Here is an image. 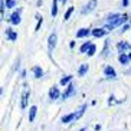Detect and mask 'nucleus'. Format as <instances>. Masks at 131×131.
<instances>
[{
	"instance_id": "9b49d317",
	"label": "nucleus",
	"mask_w": 131,
	"mask_h": 131,
	"mask_svg": "<svg viewBox=\"0 0 131 131\" xmlns=\"http://www.w3.org/2000/svg\"><path fill=\"white\" fill-rule=\"evenodd\" d=\"M125 22H127V15H121L118 17V19H117V22L114 25H112V27H117V26H121V25L123 23H125Z\"/></svg>"
},
{
	"instance_id": "9d476101",
	"label": "nucleus",
	"mask_w": 131,
	"mask_h": 131,
	"mask_svg": "<svg viewBox=\"0 0 131 131\" xmlns=\"http://www.w3.org/2000/svg\"><path fill=\"white\" fill-rule=\"evenodd\" d=\"M6 35H7V38L10 39L12 42H15L16 39H17V33H16L15 30H12L10 27H9V29H6Z\"/></svg>"
},
{
	"instance_id": "f8f14e48",
	"label": "nucleus",
	"mask_w": 131,
	"mask_h": 131,
	"mask_svg": "<svg viewBox=\"0 0 131 131\" xmlns=\"http://www.w3.org/2000/svg\"><path fill=\"white\" fill-rule=\"evenodd\" d=\"M36 112H38V108L33 105V107H30V110H29V121H33L35 119V117H36Z\"/></svg>"
},
{
	"instance_id": "f3484780",
	"label": "nucleus",
	"mask_w": 131,
	"mask_h": 131,
	"mask_svg": "<svg viewBox=\"0 0 131 131\" xmlns=\"http://www.w3.org/2000/svg\"><path fill=\"white\" fill-rule=\"evenodd\" d=\"M85 110H86V107H85V105H82V107H81V108H79V110L77 111V114H75V119H79V118H81V117L84 115Z\"/></svg>"
},
{
	"instance_id": "0eeeda50",
	"label": "nucleus",
	"mask_w": 131,
	"mask_h": 131,
	"mask_svg": "<svg viewBox=\"0 0 131 131\" xmlns=\"http://www.w3.org/2000/svg\"><path fill=\"white\" fill-rule=\"evenodd\" d=\"M117 48H118V50L123 53L124 50H131V45L127 42H119L118 45H117Z\"/></svg>"
},
{
	"instance_id": "c85d7f7f",
	"label": "nucleus",
	"mask_w": 131,
	"mask_h": 131,
	"mask_svg": "<svg viewBox=\"0 0 131 131\" xmlns=\"http://www.w3.org/2000/svg\"><path fill=\"white\" fill-rule=\"evenodd\" d=\"M130 20H131V19H130Z\"/></svg>"
},
{
	"instance_id": "b1692460",
	"label": "nucleus",
	"mask_w": 131,
	"mask_h": 131,
	"mask_svg": "<svg viewBox=\"0 0 131 131\" xmlns=\"http://www.w3.org/2000/svg\"><path fill=\"white\" fill-rule=\"evenodd\" d=\"M72 12H73V7H69L68 10H66V13H65V16H63V20H68L71 17V15H72Z\"/></svg>"
},
{
	"instance_id": "aec40b11",
	"label": "nucleus",
	"mask_w": 131,
	"mask_h": 131,
	"mask_svg": "<svg viewBox=\"0 0 131 131\" xmlns=\"http://www.w3.org/2000/svg\"><path fill=\"white\" fill-rule=\"evenodd\" d=\"M56 13H58V6H56V0H53V2H52V12H50L52 17H55Z\"/></svg>"
},
{
	"instance_id": "bb28decb",
	"label": "nucleus",
	"mask_w": 131,
	"mask_h": 131,
	"mask_svg": "<svg viewBox=\"0 0 131 131\" xmlns=\"http://www.w3.org/2000/svg\"><path fill=\"white\" fill-rule=\"evenodd\" d=\"M128 27H130V26H128V25H125V26H124V27H123V32H125V30H128Z\"/></svg>"
},
{
	"instance_id": "dca6fc26",
	"label": "nucleus",
	"mask_w": 131,
	"mask_h": 131,
	"mask_svg": "<svg viewBox=\"0 0 131 131\" xmlns=\"http://www.w3.org/2000/svg\"><path fill=\"white\" fill-rule=\"evenodd\" d=\"M32 71H33V73H35V78H42L43 77V71L40 69L39 66H35Z\"/></svg>"
},
{
	"instance_id": "20e7f679",
	"label": "nucleus",
	"mask_w": 131,
	"mask_h": 131,
	"mask_svg": "<svg viewBox=\"0 0 131 131\" xmlns=\"http://www.w3.org/2000/svg\"><path fill=\"white\" fill-rule=\"evenodd\" d=\"M59 96H61L59 89L56 88V86H52V88L49 89V98H50V100H58Z\"/></svg>"
},
{
	"instance_id": "4468645a",
	"label": "nucleus",
	"mask_w": 131,
	"mask_h": 131,
	"mask_svg": "<svg viewBox=\"0 0 131 131\" xmlns=\"http://www.w3.org/2000/svg\"><path fill=\"white\" fill-rule=\"evenodd\" d=\"M89 35V29H79L77 33V38H85Z\"/></svg>"
},
{
	"instance_id": "4be33fe9",
	"label": "nucleus",
	"mask_w": 131,
	"mask_h": 131,
	"mask_svg": "<svg viewBox=\"0 0 131 131\" xmlns=\"http://www.w3.org/2000/svg\"><path fill=\"white\" fill-rule=\"evenodd\" d=\"M71 79H72V75H66V77H63L61 79V85H66L68 82L71 81Z\"/></svg>"
},
{
	"instance_id": "412c9836",
	"label": "nucleus",
	"mask_w": 131,
	"mask_h": 131,
	"mask_svg": "<svg viewBox=\"0 0 131 131\" xmlns=\"http://www.w3.org/2000/svg\"><path fill=\"white\" fill-rule=\"evenodd\" d=\"M91 45H92L91 42H85L84 45L81 46V52H82V53H84V52H88V49H89V46H91Z\"/></svg>"
},
{
	"instance_id": "cd10ccee",
	"label": "nucleus",
	"mask_w": 131,
	"mask_h": 131,
	"mask_svg": "<svg viewBox=\"0 0 131 131\" xmlns=\"http://www.w3.org/2000/svg\"><path fill=\"white\" fill-rule=\"evenodd\" d=\"M128 56H130V61H131V53H130V55H128Z\"/></svg>"
},
{
	"instance_id": "2eb2a0df",
	"label": "nucleus",
	"mask_w": 131,
	"mask_h": 131,
	"mask_svg": "<svg viewBox=\"0 0 131 131\" xmlns=\"http://www.w3.org/2000/svg\"><path fill=\"white\" fill-rule=\"evenodd\" d=\"M89 66L86 65V63H84V65H81V68H79V71H78V73H79V77H84L85 73L88 72Z\"/></svg>"
},
{
	"instance_id": "423d86ee",
	"label": "nucleus",
	"mask_w": 131,
	"mask_h": 131,
	"mask_svg": "<svg viewBox=\"0 0 131 131\" xmlns=\"http://www.w3.org/2000/svg\"><path fill=\"white\" fill-rule=\"evenodd\" d=\"M75 95V86L73 85H68V89H66V92L62 95V98L65 100V98H69V96Z\"/></svg>"
},
{
	"instance_id": "1a4fd4ad",
	"label": "nucleus",
	"mask_w": 131,
	"mask_h": 131,
	"mask_svg": "<svg viewBox=\"0 0 131 131\" xmlns=\"http://www.w3.org/2000/svg\"><path fill=\"white\" fill-rule=\"evenodd\" d=\"M104 73L107 75V77H110V78H115V71H114L112 66H105V68H104Z\"/></svg>"
},
{
	"instance_id": "f03ea898",
	"label": "nucleus",
	"mask_w": 131,
	"mask_h": 131,
	"mask_svg": "<svg viewBox=\"0 0 131 131\" xmlns=\"http://www.w3.org/2000/svg\"><path fill=\"white\" fill-rule=\"evenodd\" d=\"M56 40H58L56 33H52V35L49 36V39H48V48H49L50 52H52V50L55 49V46H56Z\"/></svg>"
},
{
	"instance_id": "7ed1b4c3",
	"label": "nucleus",
	"mask_w": 131,
	"mask_h": 131,
	"mask_svg": "<svg viewBox=\"0 0 131 131\" xmlns=\"http://www.w3.org/2000/svg\"><path fill=\"white\" fill-rule=\"evenodd\" d=\"M27 98H29V88L25 86L23 88V94H22V101H20V107L26 108L27 107Z\"/></svg>"
},
{
	"instance_id": "5701e85b",
	"label": "nucleus",
	"mask_w": 131,
	"mask_h": 131,
	"mask_svg": "<svg viewBox=\"0 0 131 131\" xmlns=\"http://www.w3.org/2000/svg\"><path fill=\"white\" fill-rule=\"evenodd\" d=\"M95 50H96V46H95V45H91V46H89V49H88V52H86V53H88V56H94Z\"/></svg>"
},
{
	"instance_id": "6ab92c4d",
	"label": "nucleus",
	"mask_w": 131,
	"mask_h": 131,
	"mask_svg": "<svg viewBox=\"0 0 131 131\" xmlns=\"http://www.w3.org/2000/svg\"><path fill=\"white\" fill-rule=\"evenodd\" d=\"M36 19H38V25H36V27H35V32H38L39 27H40V25H42V22H43V17L39 15V13H36Z\"/></svg>"
},
{
	"instance_id": "39448f33",
	"label": "nucleus",
	"mask_w": 131,
	"mask_h": 131,
	"mask_svg": "<svg viewBox=\"0 0 131 131\" xmlns=\"http://www.w3.org/2000/svg\"><path fill=\"white\" fill-rule=\"evenodd\" d=\"M10 23L12 25H19L20 23V10L19 12H15L10 16Z\"/></svg>"
},
{
	"instance_id": "a211bd4d",
	"label": "nucleus",
	"mask_w": 131,
	"mask_h": 131,
	"mask_svg": "<svg viewBox=\"0 0 131 131\" xmlns=\"http://www.w3.org/2000/svg\"><path fill=\"white\" fill-rule=\"evenodd\" d=\"M72 119H75V112H72V114H69V115H66L62 118V123H69V121H72Z\"/></svg>"
},
{
	"instance_id": "393cba45",
	"label": "nucleus",
	"mask_w": 131,
	"mask_h": 131,
	"mask_svg": "<svg viewBox=\"0 0 131 131\" xmlns=\"http://www.w3.org/2000/svg\"><path fill=\"white\" fill-rule=\"evenodd\" d=\"M15 4H16L15 0H6V6L7 7H15Z\"/></svg>"
},
{
	"instance_id": "f257e3e1",
	"label": "nucleus",
	"mask_w": 131,
	"mask_h": 131,
	"mask_svg": "<svg viewBox=\"0 0 131 131\" xmlns=\"http://www.w3.org/2000/svg\"><path fill=\"white\" fill-rule=\"evenodd\" d=\"M95 7H96V0H89V3L85 4L84 9L81 10V13L82 15H88V13H91Z\"/></svg>"
},
{
	"instance_id": "6e6552de",
	"label": "nucleus",
	"mask_w": 131,
	"mask_h": 131,
	"mask_svg": "<svg viewBox=\"0 0 131 131\" xmlns=\"http://www.w3.org/2000/svg\"><path fill=\"white\" fill-rule=\"evenodd\" d=\"M91 33H92V35L95 36V38H101V36H104L105 33H107V30H105L104 27H102V29H100V27H96V29H94V30L91 32Z\"/></svg>"
},
{
	"instance_id": "ddd939ff",
	"label": "nucleus",
	"mask_w": 131,
	"mask_h": 131,
	"mask_svg": "<svg viewBox=\"0 0 131 131\" xmlns=\"http://www.w3.org/2000/svg\"><path fill=\"white\" fill-rule=\"evenodd\" d=\"M118 61L121 62L123 65H127V63H128V61H130V56H127L125 53H121V55L118 56Z\"/></svg>"
},
{
	"instance_id": "a878e982",
	"label": "nucleus",
	"mask_w": 131,
	"mask_h": 131,
	"mask_svg": "<svg viewBox=\"0 0 131 131\" xmlns=\"http://www.w3.org/2000/svg\"><path fill=\"white\" fill-rule=\"evenodd\" d=\"M123 6H125V7H127V6H128V0H123Z\"/></svg>"
}]
</instances>
